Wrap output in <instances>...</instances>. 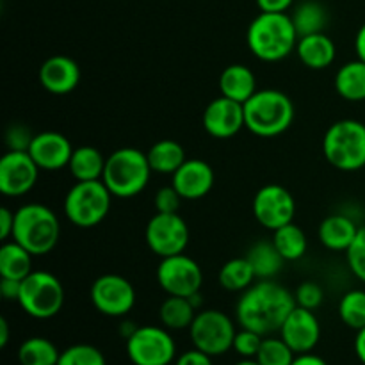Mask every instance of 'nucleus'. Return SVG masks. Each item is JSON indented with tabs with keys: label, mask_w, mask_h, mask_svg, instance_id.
I'll return each mask as SVG.
<instances>
[{
	"label": "nucleus",
	"mask_w": 365,
	"mask_h": 365,
	"mask_svg": "<svg viewBox=\"0 0 365 365\" xmlns=\"http://www.w3.org/2000/svg\"><path fill=\"white\" fill-rule=\"evenodd\" d=\"M294 299L298 307H303V309H309V310H316L319 309L321 303H323L324 291L317 282L307 280L298 285V289L294 291Z\"/></svg>",
	"instance_id": "obj_39"
},
{
	"label": "nucleus",
	"mask_w": 365,
	"mask_h": 365,
	"mask_svg": "<svg viewBox=\"0 0 365 365\" xmlns=\"http://www.w3.org/2000/svg\"><path fill=\"white\" fill-rule=\"evenodd\" d=\"M246 259L252 264L257 274V280H271L277 277L284 267V257L278 253L273 241H259L250 248Z\"/></svg>",
	"instance_id": "obj_28"
},
{
	"label": "nucleus",
	"mask_w": 365,
	"mask_h": 365,
	"mask_svg": "<svg viewBox=\"0 0 365 365\" xmlns=\"http://www.w3.org/2000/svg\"><path fill=\"white\" fill-rule=\"evenodd\" d=\"M152 171L160 175H173L187 160L185 150L173 139H160L146 152Z\"/></svg>",
	"instance_id": "obj_27"
},
{
	"label": "nucleus",
	"mask_w": 365,
	"mask_h": 365,
	"mask_svg": "<svg viewBox=\"0 0 365 365\" xmlns=\"http://www.w3.org/2000/svg\"><path fill=\"white\" fill-rule=\"evenodd\" d=\"M157 282L168 296L191 298L203 285V273L200 264L185 253L160 259L157 267Z\"/></svg>",
	"instance_id": "obj_11"
},
{
	"label": "nucleus",
	"mask_w": 365,
	"mask_h": 365,
	"mask_svg": "<svg viewBox=\"0 0 365 365\" xmlns=\"http://www.w3.org/2000/svg\"><path fill=\"white\" fill-rule=\"evenodd\" d=\"M296 359V353L287 346L282 337L267 335L264 337L262 346L257 353L255 360L260 365H291Z\"/></svg>",
	"instance_id": "obj_35"
},
{
	"label": "nucleus",
	"mask_w": 365,
	"mask_h": 365,
	"mask_svg": "<svg viewBox=\"0 0 365 365\" xmlns=\"http://www.w3.org/2000/svg\"><path fill=\"white\" fill-rule=\"evenodd\" d=\"M135 330H138V327H135L134 323H130V321H125V323L121 324V328H120V331H121V335H123V339L130 337V335L134 334Z\"/></svg>",
	"instance_id": "obj_50"
},
{
	"label": "nucleus",
	"mask_w": 365,
	"mask_h": 365,
	"mask_svg": "<svg viewBox=\"0 0 365 365\" xmlns=\"http://www.w3.org/2000/svg\"><path fill=\"white\" fill-rule=\"evenodd\" d=\"M355 50H356V56H359V59H362L365 63V24L359 29V32H356Z\"/></svg>",
	"instance_id": "obj_48"
},
{
	"label": "nucleus",
	"mask_w": 365,
	"mask_h": 365,
	"mask_svg": "<svg viewBox=\"0 0 365 365\" xmlns=\"http://www.w3.org/2000/svg\"><path fill=\"white\" fill-rule=\"evenodd\" d=\"M246 128L259 138H274L294 121V103L278 89H259L245 103Z\"/></svg>",
	"instance_id": "obj_4"
},
{
	"label": "nucleus",
	"mask_w": 365,
	"mask_h": 365,
	"mask_svg": "<svg viewBox=\"0 0 365 365\" xmlns=\"http://www.w3.org/2000/svg\"><path fill=\"white\" fill-rule=\"evenodd\" d=\"M18 305L34 319H50L64 305V287L56 274L48 271H32L21 280Z\"/></svg>",
	"instance_id": "obj_8"
},
{
	"label": "nucleus",
	"mask_w": 365,
	"mask_h": 365,
	"mask_svg": "<svg viewBox=\"0 0 365 365\" xmlns=\"http://www.w3.org/2000/svg\"><path fill=\"white\" fill-rule=\"evenodd\" d=\"M235 365H260V364L257 362L255 359H242L241 362H237Z\"/></svg>",
	"instance_id": "obj_51"
},
{
	"label": "nucleus",
	"mask_w": 365,
	"mask_h": 365,
	"mask_svg": "<svg viewBox=\"0 0 365 365\" xmlns=\"http://www.w3.org/2000/svg\"><path fill=\"white\" fill-rule=\"evenodd\" d=\"M38 78L52 95H68L81 82V68L71 57L52 56L39 66Z\"/></svg>",
	"instance_id": "obj_20"
},
{
	"label": "nucleus",
	"mask_w": 365,
	"mask_h": 365,
	"mask_svg": "<svg viewBox=\"0 0 365 365\" xmlns=\"http://www.w3.org/2000/svg\"><path fill=\"white\" fill-rule=\"evenodd\" d=\"M196 314L198 312L191 299L182 296H168L159 309L160 323L168 330H189Z\"/></svg>",
	"instance_id": "obj_29"
},
{
	"label": "nucleus",
	"mask_w": 365,
	"mask_h": 365,
	"mask_svg": "<svg viewBox=\"0 0 365 365\" xmlns=\"http://www.w3.org/2000/svg\"><path fill=\"white\" fill-rule=\"evenodd\" d=\"M298 39V31L287 13H260L246 32L250 52L264 63H278L291 56Z\"/></svg>",
	"instance_id": "obj_2"
},
{
	"label": "nucleus",
	"mask_w": 365,
	"mask_h": 365,
	"mask_svg": "<svg viewBox=\"0 0 365 365\" xmlns=\"http://www.w3.org/2000/svg\"><path fill=\"white\" fill-rule=\"evenodd\" d=\"M73 150L75 148L66 135L46 130L34 134V139H32L27 152L31 153V157L41 171H59L63 168H68Z\"/></svg>",
	"instance_id": "obj_18"
},
{
	"label": "nucleus",
	"mask_w": 365,
	"mask_h": 365,
	"mask_svg": "<svg viewBox=\"0 0 365 365\" xmlns=\"http://www.w3.org/2000/svg\"><path fill=\"white\" fill-rule=\"evenodd\" d=\"M61 351L45 337H31L18 348L20 365H57Z\"/></svg>",
	"instance_id": "obj_33"
},
{
	"label": "nucleus",
	"mask_w": 365,
	"mask_h": 365,
	"mask_svg": "<svg viewBox=\"0 0 365 365\" xmlns=\"http://www.w3.org/2000/svg\"><path fill=\"white\" fill-rule=\"evenodd\" d=\"M278 334L296 355H302L314 351V348L319 344L321 324L314 310L296 305Z\"/></svg>",
	"instance_id": "obj_16"
},
{
	"label": "nucleus",
	"mask_w": 365,
	"mask_h": 365,
	"mask_svg": "<svg viewBox=\"0 0 365 365\" xmlns=\"http://www.w3.org/2000/svg\"><path fill=\"white\" fill-rule=\"evenodd\" d=\"M296 214L294 196L280 184H267L253 198V216L267 230H278L292 223Z\"/></svg>",
	"instance_id": "obj_14"
},
{
	"label": "nucleus",
	"mask_w": 365,
	"mask_h": 365,
	"mask_svg": "<svg viewBox=\"0 0 365 365\" xmlns=\"http://www.w3.org/2000/svg\"><path fill=\"white\" fill-rule=\"evenodd\" d=\"M171 177V185L177 189L182 200L189 202L203 198L214 187V170L202 159H187Z\"/></svg>",
	"instance_id": "obj_19"
},
{
	"label": "nucleus",
	"mask_w": 365,
	"mask_h": 365,
	"mask_svg": "<svg viewBox=\"0 0 365 365\" xmlns=\"http://www.w3.org/2000/svg\"><path fill=\"white\" fill-rule=\"evenodd\" d=\"M339 317L351 330H362L365 327V291L353 289L346 292L339 303Z\"/></svg>",
	"instance_id": "obj_34"
},
{
	"label": "nucleus",
	"mask_w": 365,
	"mask_h": 365,
	"mask_svg": "<svg viewBox=\"0 0 365 365\" xmlns=\"http://www.w3.org/2000/svg\"><path fill=\"white\" fill-rule=\"evenodd\" d=\"M32 253L18 245L16 241H6L0 246V278L21 282L32 273Z\"/></svg>",
	"instance_id": "obj_25"
},
{
	"label": "nucleus",
	"mask_w": 365,
	"mask_h": 365,
	"mask_svg": "<svg viewBox=\"0 0 365 365\" xmlns=\"http://www.w3.org/2000/svg\"><path fill=\"white\" fill-rule=\"evenodd\" d=\"M237 330L230 317L216 309L202 310L196 314L189 335L196 349L210 356H221L228 353L234 346Z\"/></svg>",
	"instance_id": "obj_9"
},
{
	"label": "nucleus",
	"mask_w": 365,
	"mask_h": 365,
	"mask_svg": "<svg viewBox=\"0 0 365 365\" xmlns=\"http://www.w3.org/2000/svg\"><path fill=\"white\" fill-rule=\"evenodd\" d=\"M182 203V196L178 195L177 189L173 185H166V187H160L155 192V198H153V205H155L157 212L164 214H173L178 212Z\"/></svg>",
	"instance_id": "obj_40"
},
{
	"label": "nucleus",
	"mask_w": 365,
	"mask_h": 365,
	"mask_svg": "<svg viewBox=\"0 0 365 365\" xmlns=\"http://www.w3.org/2000/svg\"><path fill=\"white\" fill-rule=\"evenodd\" d=\"M9 323L6 317H0V348H6L9 342Z\"/></svg>",
	"instance_id": "obj_49"
},
{
	"label": "nucleus",
	"mask_w": 365,
	"mask_h": 365,
	"mask_svg": "<svg viewBox=\"0 0 365 365\" xmlns=\"http://www.w3.org/2000/svg\"><path fill=\"white\" fill-rule=\"evenodd\" d=\"M203 127L216 139L234 138L246 127L245 106L227 96H217L203 110Z\"/></svg>",
	"instance_id": "obj_17"
},
{
	"label": "nucleus",
	"mask_w": 365,
	"mask_h": 365,
	"mask_svg": "<svg viewBox=\"0 0 365 365\" xmlns=\"http://www.w3.org/2000/svg\"><path fill=\"white\" fill-rule=\"evenodd\" d=\"M146 245L160 259L184 253L189 245V227L178 212H155L145 230Z\"/></svg>",
	"instance_id": "obj_12"
},
{
	"label": "nucleus",
	"mask_w": 365,
	"mask_h": 365,
	"mask_svg": "<svg viewBox=\"0 0 365 365\" xmlns=\"http://www.w3.org/2000/svg\"><path fill=\"white\" fill-rule=\"evenodd\" d=\"M217 278H220V285L225 291L245 292L246 289L255 284L257 274L246 257H235V259H230L223 264Z\"/></svg>",
	"instance_id": "obj_30"
},
{
	"label": "nucleus",
	"mask_w": 365,
	"mask_h": 365,
	"mask_svg": "<svg viewBox=\"0 0 365 365\" xmlns=\"http://www.w3.org/2000/svg\"><path fill=\"white\" fill-rule=\"evenodd\" d=\"M152 173L148 155L127 146L107 157L102 180L114 198H134L145 191Z\"/></svg>",
	"instance_id": "obj_5"
},
{
	"label": "nucleus",
	"mask_w": 365,
	"mask_h": 365,
	"mask_svg": "<svg viewBox=\"0 0 365 365\" xmlns=\"http://www.w3.org/2000/svg\"><path fill=\"white\" fill-rule=\"evenodd\" d=\"M20 289H21V282L11 280V278H0V294H2L4 299L18 302Z\"/></svg>",
	"instance_id": "obj_45"
},
{
	"label": "nucleus",
	"mask_w": 365,
	"mask_h": 365,
	"mask_svg": "<svg viewBox=\"0 0 365 365\" xmlns=\"http://www.w3.org/2000/svg\"><path fill=\"white\" fill-rule=\"evenodd\" d=\"M57 365H107L106 356L93 344H73L61 351Z\"/></svg>",
	"instance_id": "obj_36"
},
{
	"label": "nucleus",
	"mask_w": 365,
	"mask_h": 365,
	"mask_svg": "<svg viewBox=\"0 0 365 365\" xmlns=\"http://www.w3.org/2000/svg\"><path fill=\"white\" fill-rule=\"evenodd\" d=\"M107 159L95 146H78L73 150L68 170L77 182L102 180Z\"/></svg>",
	"instance_id": "obj_24"
},
{
	"label": "nucleus",
	"mask_w": 365,
	"mask_h": 365,
	"mask_svg": "<svg viewBox=\"0 0 365 365\" xmlns=\"http://www.w3.org/2000/svg\"><path fill=\"white\" fill-rule=\"evenodd\" d=\"M292 24H294L298 36H309L323 32L328 25V11L323 4L316 0H305L299 4L292 13Z\"/></svg>",
	"instance_id": "obj_32"
},
{
	"label": "nucleus",
	"mask_w": 365,
	"mask_h": 365,
	"mask_svg": "<svg viewBox=\"0 0 365 365\" xmlns=\"http://www.w3.org/2000/svg\"><path fill=\"white\" fill-rule=\"evenodd\" d=\"M175 365H214V362L212 356L200 351V349L192 348L189 349V351L182 353V355L175 360Z\"/></svg>",
	"instance_id": "obj_42"
},
{
	"label": "nucleus",
	"mask_w": 365,
	"mask_h": 365,
	"mask_svg": "<svg viewBox=\"0 0 365 365\" xmlns=\"http://www.w3.org/2000/svg\"><path fill=\"white\" fill-rule=\"evenodd\" d=\"M355 353L359 356V360L365 365V327L362 330L356 331L355 337Z\"/></svg>",
	"instance_id": "obj_47"
},
{
	"label": "nucleus",
	"mask_w": 365,
	"mask_h": 365,
	"mask_svg": "<svg viewBox=\"0 0 365 365\" xmlns=\"http://www.w3.org/2000/svg\"><path fill=\"white\" fill-rule=\"evenodd\" d=\"M294 0H257L260 13H285Z\"/></svg>",
	"instance_id": "obj_44"
},
{
	"label": "nucleus",
	"mask_w": 365,
	"mask_h": 365,
	"mask_svg": "<svg viewBox=\"0 0 365 365\" xmlns=\"http://www.w3.org/2000/svg\"><path fill=\"white\" fill-rule=\"evenodd\" d=\"M262 341L264 337L260 334L248 330V328H241V330L235 334L232 349H234L241 359H255L260 346H262Z\"/></svg>",
	"instance_id": "obj_38"
},
{
	"label": "nucleus",
	"mask_w": 365,
	"mask_h": 365,
	"mask_svg": "<svg viewBox=\"0 0 365 365\" xmlns=\"http://www.w3.org/2000/svg\"><path fill=\"white\" fill-rule=\"evenodd\" d=\"M335 91L348 102H364L365 100V63L355 59L339 68L335 73Z\"/></svg>",
	"instance_id": "obj_26"
},
{
	"label": "nucleus",
	"mask_w": 365,
	"mask_h": 365,
	"mask_svg": "<svg viewBox=\"0 0 365 365\" xmlns=\"http://www.w3.org/2000/svg\"><path fill=\"white\" fill-rule=\"evenodd\" d=\"M291 365H328L327 360L321 359L319 355H314L310 353H302V355H296V359L292 360Z\"/></svg>",
	"instance_id": "obj_46"
},
{
	"label": "nucleus",
	"mask_w": 365,
	"mask_h": 365,
	"mask_svg": "<svg viewBox=\"0 0 365 365\" xmlns=\"http://www.w3.org/2000/svg\"><path fill=\"white\" fill-rule=\"evenodd\" d=\"M13 230H14V212L7 207L0 209V239L2 242L13 239Z\"/></svg>",
	"instance_id": "obj_43"
},
{
	"label": "nucleus",
	"mask_w": 365,
	"mask_h": 365,
	"mask_svg": "<svg viewBox=\"0 0 365 365\" xmlns=\"http://www.w3.org/2000/svg\"><path fill=\"white\" fill-rule=\"evenodd\" d=\"M346 260L351 269V273L359 278L362 284H365V227L359 228L355 241L346 252Z\"/></svg>",
	"instance_id": "obj_37"
},
{
	"label": "nucleus",
	"mask_w": 365,
	"mask_h": 365,
	"mask_svg": "<svg viewBox=\"0 0 365 365\" xmlns=\"http://www.w3.org/2000/svg\"><path fill=\"white\" fill-rule=\"evenodd\" d=\"M299 61L310 70H324L335 61V43L324 32L302 36L296 45Z\"/></svg>",
	"instance_id": "obj_22"
},
{
	"label": "nucleus",
	"mask_w": 365,
	"mask_h": 365,
	"mask_svg": "<svg viewBox=\"0 0 365 365\" xmlns=\"http://www.w3.org/2000/svg\"><path fill=\"white\" fill-rule=\"evenodd\" d=\"M323 153L341 171L365 168V125L359 120H339L323 138Z\"/></svg>",
	"instance_id": "obj_6"
},
{
	"label": "nucleus",
	"mask_w": 365,
	"mask_h": 365,
	"mask_svg": "<svg viewBox=\"0 0 365 365\" xmlns=\"http://www.w3.org/2000/svg\"><path fill=\"white\" fill-rule=\"evenodd\" d=\"M220 91L227 98L245 106L259 91L255 73L245 64H230L220 75Z\"/></svg>",
	"instance_id": "obj_23"
},
{
	"label": "nucleus",
	"mask_w": 365,
	"mask_h": 365,
	"mask_svg": "<svg viewBox=\"0 0 365 365\" xmlns=\"http://www.w3.org/2000/svg\"><path fill=\"white\" fill-rule=\"evenodd\" d=\"M110 202L113 195L103 180L75 182L64 196L63 209L71 225L78 228H93L106 220Z\"/></svg>",
	"instance_id": "obj_7"
},
{
	"label": "nucleus",
	"mask_w": 365,
	"mask_h": 365,
	"mask_svg": "<svg viewBox=\"0 0 365 365\" xmlns=\"http://www.w3.org/2000/svg\"><path fill=\"white\" fill-rule=\"evenodd\" d=\"M271 241L277 246L278 253L284 257L285 262L299 260L307 253V248H309V241H307L305 232H303L294 221L284 225V227H280L278 230H274Z\"/></svg>",
	"instance_id": "obj_31"
},
{
	"label": "nucleus",
	"mask_w": 365,
	"mask_h": 365,
	"mask_svg": "<svg viewBox=\"0 0 365 365\" xmlns=\"http://www.w3.org/2000/svg\"><path fill=\"white\" fill-rule=\"evenodd\" d=\"M91 303L107 317H123L134 309L135 289L120 274H102L91 285Z\"/></svg>",
	"instance_id": "obj_13"
},
{
	"label": "nucleus",
	"mask_w": 365,
	"mask_h": 365,
	"mask_svg": "<svg viewBox=\"0 0 365 365\" xmlns=\"http://www.w3.org/2000/svg\"><path fill=\"white\" fill-rule=\"evenodd\" d=\"M359 225L346 214H330L319 225V241L331 252H348L359 234Z\"/></svg>",
	"instance_id": "obj_21"
},
{
	"label": "nucleus",
	"mask_w": 365,
	"mask_h": 365,
	"mask_svg": "<svg viewBox=\"0 0 365 365\" xmlns=\"http://www.w3.org/2000/svg\"><path fill=\"white\" fill-rule=\"evenodd\" d=\"M32 139H34V134H32L25 125H20V123L11 125L6 132L7 148L16 150V152H27Z\"/></svg>",
	"instance_id": "obj_41"
},
{
	"label": "nucleus",
	"mask_w": 365,
	"mask_h": 365,
	"mask_svg": "<svg viewBox=\"0 0 365 365\" xmlns=\"http://www.w3.org/2000/svg\"><path fill=\"white\" fill-rule=\"evenodd\" d=\"M39 171L31 153L7 150L0 159V192L11 198L27 195L38 182Z\"/></svg>",
	"instance_id": "obj_15"
},
{
	"label": "nucleus",
	"mask_w": 365,
	"mask_h": 365,
	"mask_svg": "<svg viewBox=\"0 0 365 365\" xmlns=\"http://www.w3.org/2000/svg\"><path fill=\"white\" fill-rule=\"evenodd\" d=\"M170 365H171V364H170Z\"/></svg>",
	"instance_id": "obj_52"
},
{
	"label": "nucleus",
	"mask_w": 365,
	"mask_h": 365,
	"mask_svg": "<svg viewBox=\"0 0 365 365\" xmlns=\"http://www.w3.org/2000/svg\"><path fill=\"white\" fill-rule=\"evenodd\" d=\"M127 355L134 365H170L177 356V344L164 327H138L127 339Z\"/></svg>",
	"instance_id": "obj_10"
},
{
	"label": "nucleus",
	"mask_w": 365,
	"mask_h": 365,
	"mask_svg": "<svg viewBox=\"0 0 365 365\" xmlns=\"http://www.w3.org/2000/svg\"><path fill=\"white\" fill-rule=\"evenodd\" d=\"M294 307V292L273 282V278L257 280L252 287L241 292L235 305V317L241 328H248L267 337L280 331Z\"/></svg>",
	"instance_id": "obj_1"
},
{
	"label": "nucleus",
	"mask_w": 365,
	"mask_h": 365,
	"mask_svg": "<svg viewBox=\"0 0 365 365\" xmlns=\"http://www.w3.org/2000/svg\"><path fill=\"white\" fill-rule=\"evenodd\" d=\"M61 225L56 212L43 203H25L14 210L13 241L34 257L46 255L59 242Z\"/></svg>",
	"instance_id": "obj_3"
}]
</instances>
